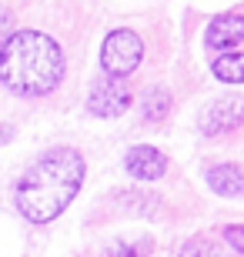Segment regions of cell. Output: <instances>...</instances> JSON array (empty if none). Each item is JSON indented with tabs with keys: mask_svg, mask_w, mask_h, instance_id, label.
<instances>
[{
	"mask_svg": "<svg viewBox=\"0 0 244 257\" xmlns=\"http://www.w3.org/2000/svg\"><path fill=\"white\" fill-rule=\"evenodd\" d=\"M244 40V17L241 14H224L207 27V44L211 47H234Z\"/></svg>",
	"mask_w": 244,
	"mask_h": 257,
	"instance_id": "ba28073f",
	"label": "cell"
},
{
	"mask_svg": "<svg viewBox=\"0 0 244 257\" xmlns=\"http://www.w3.org/2000/svg\"><path fill=\"white\" fill-rule=\"evenodd\" d=\"M214 77L227 84H244V54H224L214 60Z\"/></svg>",
	"mask_w": 244,
	"mask_h": 257,
	"instance_id": "9c48e42d",
	"label": "cell"
},
{
	"mask_svg": "<svg viewBox=\"0 0 244 257\" xmlns=\"http://www.w3.org/2000/svg\"><path fill=\"white\" fill-rule=\"evenodd\" d=\"M10 137H14V127H7V124H0V144H7Z\"/></svg>",
	"mask_w": 244,
	"mask_h": 257,
	"instance_id": "5bb4252c",
	"label": "cell"
},
{
	"mask_svg": "<svg viewBox=\"0 0 244 257\" xmlns=\"http://www.w3.org/2000/svg\"><path fill=\"white\" fill-rule=\"evenodd\" d=\"M124 167H127V174L141 177V181H157V177L168 174V157L160 151H154V147H144L141 144V147H131L127 151Z\"/></svg>",
	"mask_w": 244,
	"mask_h": 257,
	"instance_id": "8992f818",
	"label": "cell"
},
{
	"mask_svg": "<svg viewBox=\"0 0 244 257\" xmlns=\"http://www.w3.org/2000/svg\"><path fill=\"white\" fill-rule=\"evenodd\" d=\"M0 80L20 97H44L64 80V50L40 30H17L0 47Z\"/></svg>",
	"mask_w": 244,
	"mask_h": 257,
	"instance_id": "7a4b0ae2",
	"label": "cell"
},
{
	"mask_svg": "<svg viewBox=\"0 0 244 257\" xmlns=\"http://www.w3.org/2000/svg\"><path fill=\"white\" fill-rule=\"evenodd\" d=\"M181 257H224L221 250H214L211 244H204V240H191L188 247L181 250Z\"/></svg>",
	"mask_w": 244,
	"mask_h": 257,
	"instance_id": "7c38bea8",
	"label": "cell"
},
{
	"mask_svg": "<svg viewBox=\"0 0 244 257\" xmlns=\"http://www.w3.org/2000/svg\"><path fill=\"white\" fill-rule=\"evenodd\" d=\"M207 184L221 197H244V167L241 164H217L207 171Z\"/></svg>",
	"mask_w": 244,
	"mask_h": 257,
	"instance_id": "52a82bcc",
	"label": "cell"
},
{
	"mask_svg": "<svg viewBox=\"0 0 244 257\" xmlns=\"http://www.w3.org/2000/svg\"><path fill=\"white\" fill-rule=\"evenodd\" d=\"M141 57H144V44L134 30H114V34H107L101 47V64L111 77H127L131 70H137Z\"/></svg>",
	"mask_w": 244,
	"mask_h": 257,
	"instance_id": "3957f363",
	"label": "cell"
},
{
	"mask_svg": "<svg viewBox=\"0 0 244 257\" xmlns=\"http://www.w3.org/2000/svg\"><path fill=\"white\" fill-rule=\"evenodd\" d=\"M147 254H150V240H131V244L111 247V257H147Z\"/></svg>",
	"mask_w": 244,
	"mask_h": 257,
	"instance_id": "8fae6325",
	"label": "cell"
},
{
	"mask_svg": "<svg viewBox=\"0 0 244 257\" xmlns=\"http://www.w3.org/2000/svg\"><path fill=\"white\" fill-rule=\"evenodd\" d=\"M237 124H244V100L241 97H221L201 114V131L204 134H227Z\"/></svg>",
	"mask_w": 244,
	"mask_h": 257,
	"instance_id": "5b68a950",
	"label": "cell"
},
{
	"mask_svg": "<svg viewBox=\"0 0 244 257\" xmlns=\"http://www.w3.org/2000/svg\"><path fill=\"white\" fill-rule=\"evenodd\" d=\"M168 107H171V97H168V90H160V87L147 90V97L141 100V110H144L147 120H160V117L168 114Z\"/></svg>",
	"mask_w": 244,
	"mask_h": 257,
	"instance_id": "30bf717a",
	"label": "cell"
},
{
	"mask_svg": "<svg viewBox=\"0 0 244 257\" xmlns=\"http://www.w3.org/2000/svg\"><path fill=\"white\" fill-rule=\"evenodd\" d=\"M131 107V90L117 77H104L87 94V110L94 117H121Z\"/></svg>",
	"mask_w": 244,
	"mask_h": 257,
	"instance_id": "277c9868",
	"label": "cell"
},
{
	"mask_svg": "<svg viewBox=\"0 0 244 257\" xmlns=\"http://www.w3.org/2000/svg\"><path fill=\"white\" fill-rule=\"evenodd\" d=\"M224 240H227L234 250H241V254H244V227H237V224H234V227H227V230H224Z\"/></svg>",
	"mask_w": 244,
	"mask_h": 257,
	"instance_id": "4fadbf2b",
	"label": "cell"
},
{
	"mask_svg": "<svg viewBox=\"0 0 244 257\" xmlns=\"http://www.w3.org/2000/svg\"><path fill=\"white\" fill-rule=\"evenodd\" d=\"M84 184V157L74 147H54L17 184V210L30 224H50L67 210Z\"/></svg>",
	"mask_w": 244,
	"mask_h": 257,
	"instance_id": "6da1fadb",
	"label": "cell"
}]
</instances>
